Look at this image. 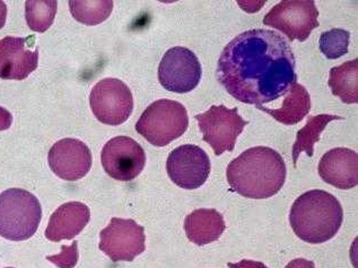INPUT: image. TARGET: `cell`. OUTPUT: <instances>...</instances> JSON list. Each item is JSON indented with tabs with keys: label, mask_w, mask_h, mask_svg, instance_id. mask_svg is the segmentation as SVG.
I'll return each mask as SVG.
<instances>
[{
	"label": "cell",
	"mask_w": 358,
	"mask_h": 268,
	"mask_svg": "<svg viewBox=\"0 0 358 268\" xmlns=\"http://www.w3.org/2000/svg\"><path fill=\"white\" fill-rule=\"evenodd\" d=\"M295 57L284 36L269 29L238 34L220 54L217 77L231 96L262 106L285 96L296 84Z\"/></svg>",
	"instance_id": "1"
},
{
	"label": "cell",
	"mask_w": 358,
	"mask_h": 268,
	"mask_svg": "<svg viewBox=\"0 0 358 268\" xmlns=\"http://www.w3.org/2000/svg\"><path fill=\"white\" fill-rule=\"evenodd\" d=\"M282 156L268 147L248 149L227 166L229 186L244 198L262 200L276 195L286 181Z\"/></svg>",
	"instance_id": "2"
},
{
	"label": "cell",
	"mask_w": 358,
	"mask_h": 268,
	"mask_svg": "<svg viewBox=\"0 0 358 268\" xmlns=\"http://www.w3.org/2000/svg\"><path fill=\"white\" fill-rule=\"evenodd\" d=\"M344 221V210L335 196L326 191L304 193L294 202L289 222L303 241L323 244L337 234Z\"/></svg>",
	"instance_id": "3"
},
{
	"label": "cell",
	"mask_w": 358,
	"mask_h": 268,
	"mask_svg": "<svg viewBox=\"0 0 358 268\" xmlns=\"http://www.w3.org/2000/svg\"><path fill=\"white\" fill-rule=\"evenodd\" d=\"M42 219L36 196L22 188H9L0 194V236L24 241L36 234Z\"/></svg>",
	"instance_id": "4"
},
{
	"label": "cell",
	"mask_w": 358,
	"mask_h": 268,
	"mask_svg": "<svg viewBox=\"0 0 358 268\" xmlns=\"http://www.w3.org/2000/svg\"><path fill=\"white\" fill-rule=\"evenodd\" d=\"M188 126V112L181 103L159 99L141 114L136 131L153 146L165 147L181 137Z\"/></svg>",
	"instance_id": "5"
},
{
	"label": "cell",
	"mask_w": 358,
	"mask_h": 268,
	"mask_svg": "<svg viewBox=\"0 0 358 268\" xmlns=\"http://www.w3.org/2000/svg\"><path fill=\"white\" fill-rule=\"evenodd\" d=\"M203 133V139L214 150L215 155L233 151L238 135L243 132L248 121L238 115V108L229 110L227 106H212L208 111L194 117Z\"/></svg>",
	"instance_id": "6"
},
{
	"label": "cell",
	"mask_w": 358,
	"mask_h": 268,
	"mask_svg": "<svg viewBox=\"0 0 358 268\" xmlns=\"http://www.w3.org/2000/svg\"><path fill=\"white\" fill-rule=\"evenodd\" d=\"M317 16L312 0H282L264 16V24L284 33L291 42H304L319 27Z\"/></svg>",
	"instance_id": "7"
},
{
	"label": "cell",
	"mask_w": 358,
	"mask_h": 268,
	"mask_svg": "<svg viewBox=\"0 0 358 268\" xmlns=\"http://www.w3.org/2000/svg\"><path fill=\"white\" fill-rule=\"evenodd\" d=\"M92 112L108 126H120L134 111V97L129 87L119 79L106 78L97 82L90 96Z\"/></svg>",
	"instance_id": "8"
},
{
	"label": "cell",
	"mask_w": 358,
	"mask_h": 268,
	"mask_svg": "<svg viewBox=\"0 0 358 268\" xmlns=\"http://www.w3.org/2000/svg\"><path fill=\"white\" fill-rule=\"evenodd\" d=\"M100 238V251L115 262H132L146 249L144 227L132 219L112 218Z\"/></svg>",
	"instance_id": "9"
},
{
	"label": "cell",
	"mask_w": 358,
	"mask_h": 268,
	"mask_svg": "<svg viewBox=\"0 0 358 268\" xmlns=\"http://www.w3.org/2000/svg\"><path fill=\"white\" fill-rule=\"evenodd\" d=\"M201 73V64L191 50L174 47L162 59L159 80L166 91L185 94L199 85Z\"/></svg>",
	"instance_id": "10"
},
{
	"label": "cell",
	"mask_w": 358,
	"mask_h": 268,
	"mask_svg": "<svg viewBox=\"0 0 358 268\" xmlns=\"http://www.w3.org/2000/svg\"><path fill=\"white\" fill-rule=\"evenodd\" d=\"M101 161L110 177L115 181H131L144 170L146 154L138 142L121 135L103 147Z\"/></svg>",
	"instance_id": "11"
},
{
	"label": "cell",
	"mask_w": 358,
	"mask_h": 268,
	"mask_svg": "<svg viewBox=\"0 0 358 268\" xmlns=\"http://www.w3.org/2000/svg\"><path fill=\"white\" fill-rule=\"evenodd\" d=\"M210 159L205 150L194 144H183L174 149L166 161L171 181L185 190L203 186L210 175Z\"/></svg>",
	"instance_id": "12"
},
{
	"label": "cell",
	"mask_w": 358,
	"mask_h": 268,
	"mask_svg": "<svg viewBox=\"0 0 358 268\" xmlns=\"http://www.w3.org/2000/svg\"><path fill=\"white\" fill-rule=\"evenodd\" d=\"M48 161L58 177L67 181H78L91 170V150L82 141L67 137L53 144Z\"/></svg>",
	"instance_id": "13"
},
{
	"label": "cell",
	"mask_w": 358,
	"mask_h": 268,
	"mask_svg": "<svg viewBox=\"0 0 358 268\" xmlns=\"http://www.w3.org/2000/svg\"><path fill=\"white\" fill-rule=\"evenodd\" d=\"M33 38L6 36L0 40V78L24 80L36 70L38 49H31Z\"/></svg>",
	"instance_id": "14"
},
{
	"label": "cell",
	"mask_w": 358,
	"mask_h": 268,
	"mask_svg": "<svg viewBox=\"0 0 358 268\" xmlns=\"http://www.w3.org/2000/svg\"><path fill=\"white\" fill-rule=\"evenodd\" d=\"M319 175L339 190H352L358 184L357 152L347 148L332 149L321 158Z\"/></svg>",
	"instance_id": "15"
},
{
	"label": "cell",
	"mask_w": 358,
	"mask_h": 268,
	"mask_svg": "<svg viewBox=\"0 0 358 268\" xmlns=\"http://www.w3.org/2000/svg\"><path fill=\"white\" fill-rule=\"evenodd\" d=\"M91 219V211L82 202H68L60 205L51 216L45 229V238L53 242L73 239Z\"/></svg>",
	"instance_id": "16"
},
{
	"label": "cell",
	"mask_w": 358,
	"mask_h": 268,
	"mask_svg": "<svg viewBox=\"0 0 358 268\" xmlns=\"http://www.w3.org/2000/svg\"><path fill=\"white\" fill-rule=\"evenodd\" d=\"M225 229L223 214L215 209H198L185 218V234L198 246L208 245L220 239Z\"/></svg>",
	"instance_id": "17"
},
{
	"label": "cell",
	"mask_w": 358,
	"mask_h": 268,
	"mask_svg": "<svg viewBox=\"0 0 358 268\" xmlns=\"http://www.w3.org/2000/svg\"><path fill=\"white\" fill-rule=\"evenodd\" d=\"M257 108L269 114L271 117L282 124L294 126V124L301 122L310 113L311 97L304 86L296 82L286 93L282 107L278 110H271L264 106H259Z\"/></svg>",
	"instance_id": "18"
},
{
	"label": "cell",
	"mask_w": 358,
	"mask_h": 268,
	"mask_svg": "<svg viewBox=\"0 0 358 268\" xmlns=\"http://www.w3.org/2000/svg\"><path fill=\"white\" fill-rule=\"evenodd\" d=\"M329 87L346 104L358 102V60L347 61L330 70Z\"/></svg>",
	"instance_id": "19"
},
{
	"label": "cell",
	"mask_w": 358,
	"mask_h": 268,
	"mask_svg": "<svg viewBox=\"0 0 358 268\" xmlns=\"http://www.w3.org/2000/svg\"><path fill=\"white\" fill-rule=\"evenodd\" d=\"M344 120V117L330 114H320L317 117H310L306 126L297 132L296 141L293 146L294 166L296 167L297 161L303 151L308 157L315 154V144L320 140L321 133L331 121Z\"/></svg>",
	"instance_id": "20"
},
{
	"label": "cell",
	"mask_w": 358,
	"mask_h": 268,
	"mask_svg": "<svg viewBox=\"0 0 358 268\" xmlns=\"http://www.w3.org/2000/svg\"><path fill=\"white\" fill-rule=\"evenodd\" d=\"M71 15L84 25H97L106 21L113 9L111 0H71L69 1Z\"/></svg>",
	"instance_id": "21"
},
{
	"label": "cell",
	"mask_w": 358,
	"mask_h": 268,
	"mask_svg": "<svg viewBox=\"0 0 358 268\" xmlns=\"http://www.w3.org/2000/svg\"><path fill=\"white\" fill-rule=\"evenodd\" d=\"M58 3L56 0H27L25 18L29 29L43 33L50 29L56 17Z\"/></svg>",
	"instance_id": "22"
},
{
	"label": "cell",
	"mask_w": 358,
	"mask_h": 268,
	"mask_svg": "<svg viewBox=\"0 0 358 268\" xmlns=\"http://www.w3.org/2000/svg\"><path fill=\"white\" fill-rule=\"evenodd\" d=\"M350 40V33L346 29H334L322 33L319 41L321 52L330 60L341 58L348 52Z\"/></svg>",
	"instance_id": "23"
},
{
	"label": "cell",
	"mask_w": 358,
	"mask_h": 268,
	"mask_svg": "<svg viewBox=\"0 0 358 268\" xmlns=\"http://www.w3.org/2000/svg\"><path fill=\"white\" fill-rule=\"evenodd\" d=\"M78 258H80V254H78V242L77 241H73V245L69 247L62 246L60 254L47 257L49 262H53L60 268L75 267L78 262Z\"/></svg>",
	"instance_id": "24"
},
{
	"label": "cell",
	"mask_w": 358,
	"mask_h": 268,
	"mask_svg": "<svg viewBox=\"0 0 358 268\" xmlns=\"http://www.w3.org/2000/svg\"><path fill=\"white\" fill-rule=\"evenodd\" d=\"M13 115L6 108L0 106V131L8 130L12 126Z\"/></svg>",
	"instance_id": "25"
},
{
	"label": "cell",
	"mask_w": 358,
	"mask_h": 268,
	"mask_svg": "<svg viewBox=\"0 0 358 268\" xmlns=\"http://www.w3.org/2000/svg\"><path fill=\"white\" fill-rule=\"evenodd\" d=\"M229 268H268L264 262H256V260H243L241 262L232 264L229 262Z\"/></svg>",
	"instance_id": "26"
},
{
	"label": "cell",
	"mask_w": 358,
	"mask_h": 268,
	"mask_svg": "<svg viewBox=\"0 0 358 268\" xmlns=\"http://www.w3.org/2000/svg\"><path fill=\"white\" fill-rule=\"evenodd\" d=\"M285 268H315V262H311V260L297 258V260L289 262V264H287Z\"/></svg>",
	"instance_id": "27"
},
{
	"label": "cell",
	"mask_w": 358,
	"mask_h": 268,
	"mask_svg": "<svg viewBox=\"0 0 358 268\" xmlns=\"http://www.w3.org/2000/svg\"><path fill=\"white\" fill-rule=\"evenodd\" d=\"M7 6L3 0H0V29H3L6 24Z\"/></svg>",
	"instance_id": "28"
},
{
	"label": "cell",
	"mask_w": 358,
	"mask_h": 268,
	"mask_svg": "<svg viewBox=\"0 0 358 268\" xmlns=\"http://www.w3.org/2000/svg\"><path fill=\"white\" fill-rule=\"evenodd\" d=\"M6 268H14V267H6Z\"/></svg>",
	"instance_id": "29"
}]
</instances>
